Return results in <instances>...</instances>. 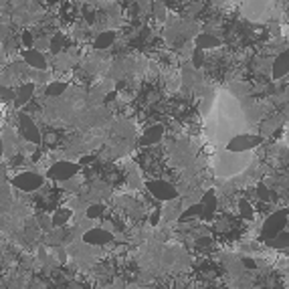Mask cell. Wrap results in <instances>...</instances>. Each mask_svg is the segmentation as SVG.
<instances>
[{"instance_id": "obj_4", "label": "cell", "mask_w": 289, "mask_h": 289, "mask_svg": "<svg viewBox=\"0 0 289 289\" xmlns=\"http://www.w3.org/2000/svg\"><path fill=\"white\" fill-rule=\"evenodd\" d=\"M79 170V164L75 162H69V160H63V162H55L53 166H49L46 170V178H51L55 182H63V180H69L77 174Z\"/></svg>"}, {"instance_id": "obj_20", "label": "cell", "mask_w": 289, "mask_h": 289, "mask_svg": "<svg viewBox=\"0 0 289 289\" xmlns=\"http://www.w3.org/2000/svg\"><path fill=\"white\" fill-rule=\"evenodd\" d=\"M196 44L200 46V49H204V46H214V44H218V40H216V38H210L208 34H200V36L196 38Z\"/></svg>"}, {"instance_id": "obj_16", "label": "cell", "mask_w": 289, "mask_h": 289, "mask_svg": "<svg viewBox=\"0 0 289 289\" xmlns=\"http://www.w3.org/2000/svg\"><path fill=\"white\" fill-rule=\"evenodd\" d=\"M69 220H73V210L63 206V208H57L55 214H53V224L55 226H65Z\"/></svg>"}, {"instance_id": "obj_23", "label": "cell", "mask_w": 289, "mask_h": 289, "mask_svg": "<svg viewBox=\"0 0 289 289\" xmlns=\"http://www.w3.org/2000/svg\"><path fill=\"white\" fill-rule=\"evenodd\" d=\"M22 42L30 46V44H32V34H28V32H24V34H22Z\"/></svg>"}, {"instance_id": "obj_21", "label": "cell", "mask_w": 289, "mask_h": 289, "mask_svg": "<svg viewBox=\"0 0 289 289\" xmlns=\"http://www.w3.org/2000/svg\"><path fill=\"white\" fill-rule=\"evenodd\" d=\"M38 226H40L42 230L49 232V230H51V226H55V224H53V218H49L46 214H42V216H38Z\"/></svg>"}, {"instance_id": "obj_7", "label": "cell", "mask_w": 289, "mask_h": 289, "mask_svg": "<svg viewBox=\"0 0 289 289\" xmlns=\"http://www.w3.org/2000/svg\"><path fill=\"white\" fill-rule=\"evenodd\" d=\"M18 126H20V136L26 142H32V144H40L42 142V136H40L38 128L34 126V122H32V118L28 114H20L18 116Z\"/></svg>"}, {"instance_id": "obj_5", "label": "cell", "mask_w": 289, "mask_h": 289, "mask_svg": "<svg viewBox=\"0 0 289 289\" xmlns=\"http://www.w3.org/2000/svg\"><path fill=\"white\" fill-rule=\"evenodd\" d=\"M261 144V136H255V134H240L236 138H232L228 144H226V150H232V152H247V150H255Z\"/></svg>"}, {"instance_id": "obj_22", "label": "cell", "mask_w": 289, "mask_h": 289, "mask_svg": "<svg viewBox=\"0 0 289 289\" xmlns=\"http://www.w3.org/2000/svg\"><path fill=\"white\" fill-rule=\"evenodd\" d=\"M238 206H240V212H243V216H245V218H253V208L249 206V202H247V200H240V202H238Z\"/></svg>"}, {"instance_id": "obj_11", "label": "cell", "mask_w": 289, "mask_h": 289, "mask_svg": "<svg viewBox=\"0 0 289 289\" xmlns=\"http://www.w3.org/2000/svg\"><path fill=\"white\" fill-rule=\"evenodd\" d=\"M22 61H24L28 67L36 69V71H42V69L46 67V61H44L42 53L36 51V49H28V51H24V53H22Z\"/></svg>"}, {"instance_id": "obj_9", "label": "cell", "mask_w": 289, "mask_h": 289, "mask_svg": "<svg viewBox=\"0 0 289 289\" xmlns=\"http://www.w3.org/2000/svg\"><path fill=\"white\" fill-rule=\"evenodd\" d=\"M148 188H150L152 194H154L156 198H160V200H176V198H178L176 188H174L172 184H168V182L150 180V182H148Z\"/></svg>"}, {"instance_id": "obj_15", "label": "cell", "mask_w": 289, "mask_h": 289, "mask_svg": "<svg viewBox=\"0 0 289 289\" xmlns=\"http://www.w3.org/2000/svg\"><path fill=\"white\" fill-rule=\"evenodd\" d=\"M116 40V32L114 30H106V32H102V34H98L95 36V49L98 51H104V49H108V46L112 44Z\"/></svg>"}, {"instance_id": "obj_6", "label": "cell", "mask_w": 289, "mask_h": 289, "mask_svg": "<svg viewBox=\"0 0 289 289\" xmlns=\"http://www.w3.org/2000/svg\"><path fill=\"white\" fill-rule=\"evenodd\" d=\"M42 184H44V178L36 172H20L18 176L12 178V186H16L18 190H24V192L38 190Z\"/></svg>"}, {"instance_id": "obj_2", "label": "cell", "mask_w": 289, "mask_h": 289, "mask_svg": "<svg viewBox=\"0 0 289 289\" xmlns=\"http://www.w3.org/2000/svg\"><path fill=\"white\" fill-rule=\"evenodd\" d=\"M238 8L253 22H275L289 14V0H238Z\"/></svg>"}, {"instance_id": "obj_14", "label": "cell", "mask_w": 289, "mask_h": 289, "mask_svg": "<svg viewBox=\"0 0 289 289\" xmlns=\"http://www.w3.org/2000/svg\"><path fill=\"white\" fill-rule=\"evenodd\" d=\"M162 134H164V128L158 124V126H152V128H148L146 130V134L142 136V144H146V146H154L156 142H160L162 140Z\"/></svg>"}, {"instance_id": "obj_12", "label": "cell", "mask_w": 289, "mask_h": 289, "mask_svg": "<svg viewBox=\"0 0 289 289\" xmlns=\"http://www.w3.org/2000/svg\"><path fill=\"white\" fill-rule=\"evenodd\" d=\"M32 93H34V83H22V85L16 89L14 106H16V108H22V106H26L28 102H32Z\"/></svg>"}, {"instance_id": "obj_19", "label": "cell", "mask_w": 289, "mask_h": 289, "mask_svg": "<svg viewBox=\"0 0 289 289\" xmlns=\"http://www.w3.org/2000/svg\"><path fill=\"white\" fill-rule=\"evenodd\" d=\"M63 44H65V36H63V34H55V36L51 38V51H53V53H59V51L63 49Z\"/></svg>"}, {"instance_id": "obj_1", "label": "cell", "mask_w": 289, "mask_h": 289, "mask_svg": "<svg viewBox=\"0 0 289 289\" xmlns=\"http://www.w3.org/2000/svg\"><path fill=\"white\" fill-rule=\"evenodd\" d=\"M206 120L208 136L214 144H226L240 136V134H253V128L259 124V108L253 100L245 98L243 93H236L232 87L220 89L212 102L202 106Z\"/></svg>"}, {"instance_id": "obj_10", "label": "cell", "mask_w": 289, "mask_h": 289, "mask_svg": "<svg viewBox=\"0 0 289 289\" xmlns=\"http://www.w3.org/2000/svg\"><path fill=\"white\" fill-rule=\"evenodd\" d=\"M285 220H287V212H285V210L275 212V214H269V220H267L265 226H263V234L269 236V238H275V236L283 230Z\"/></svg>"}, {"instance_id": "obj_8", "label": "cell", "mask_w": 289, "mask_h": 289, "mask_svg": "<svg viewBox=\"0 0 289 289\" xmlns=\"http://www.w3.org/2000/svg\"><path fill=\"white\" fill-rule=\"evenodd\" d=\"M110 240H114V234L110 228H89L83 232V243H89L93 247H104Z\"/></svg>"}, {"instance_id": "obj_17", "label": "cell", "mask_w": 289, "mask_h": 289, "mask_svg": "<svg viewBox=\"0 0 289 289\" xmlns=\"http://www.w3.org/2000/svg\"><path fill=\"white\" fill-rule=\"evenodd\" d=\"M65 91H67V83H63V81H53L46 85V95H49V98H59Z\"/></svg>"}, {"instance_id": "obj_13", "label": "cell", "mask_w": 289, "mask_h": 289, "mask_svg": "<svg viewBox=\"0 0 289 289\" xmlns=\"http://www.w3.org/2000/svg\"><path fill=\"white\" fill-rule=\"evenodd\" d=\"M285 73H289V49L283 51V53H279L277 59H275V63H273V77L275 79L283 77Z\"/></svg>"}, {"instance_id": "obj_18", "label": "cell", "mask_w": 289, "mask_h": 289, "mask_svg": "<svg viewBox=\"0 0 289 289\" xmlns=\"http://www.w3.org/2000/svg\"><path fill=\"white\" fill-rule=\"evenodd\" d=\"M104 210H106L104 204H91V206H87L85 216H87V218H100V216L104 214Z\"/></svg>"}, {"instance_id": "obj_3", "label": "cell", "mask_w": 289, "mask_h": 289, "mask_svg": "<svg viewBox=\"0 0 289 289\" xmlns=\"http://www.w3.org/2000/svg\"><path fill=\"white\" fill-rule=\"evenodd\" d=\"M253 150L247 152H232V150H220L214 154V174L218 178H232L236 174H240L243 170H247V166L253 162Z\"/></svg>"}]
</instances>
